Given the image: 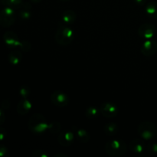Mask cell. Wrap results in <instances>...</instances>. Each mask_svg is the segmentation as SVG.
Listing matches in <instances>:
<instances>
[{
  "label": "cell",
  "mask_w": 157,
  "mask_h": 157,
  "mask_svg": "<svg viewBox=\"0 0 157 157\" xmlns=\"http://www.w3.org/2000/svg\"><path fill=\"white\" fill-rule=\"evenodd\" d=\"M49 123L47 119L40 113H35L32 115L28 122V127L29 130L34 134H42L48 130Z\"/></svg>",
  "instance_id": "6da1fadb"
},
{
  "label": "cell",
  "mask_w": 157,
  "mask_h": 157,
  "mask_svg": "<svg viewBox=\"0 0 157 157\" xmlns=\"http://www.w3.org/2000/svg\"><path fill=\"white\" fill-rule=\"evenodd\" d=\"M104 150L108 156L112 157L122 156L127 153V145L121 140H111L104 146Z\"/></svg>",
  "instance_id": "7a4b0ae2"
},
{
  "label": "cell",
  "mask_w": 157,
  "mask_h": 157,
  "mask_svg": "<svg viewBox=\"0 0 157 157\" xmlns=\"http://www.w3.org/2000/svg\"><path fill=\"white\" fill-rule=\"evenodd\" d=\"M137 132L142 139L150 140L157 136V127L151 121H143L138 126Z\"/></svg>",
  "instance_id": "3957f363"
},
{
  "label": "cell",
  "mask_w": 157,
  "mask_h": 157,
  "mask_svg": "<svg viewBox=\"0 0 157 157\" xmlns=\"http://www.w3.org/2000/svg\"><path fill=\"white\" fill-rule=\"evenodd\" d=\"M55 41L59 45L67 46L72 42L74 39V32L70 27L62 25L58 28L55 34Z\"/></svg>",
  "instance_id": "277c9868"
},
{
  "label": "cell",
  "mask_w": 157,
  "mask_h": 157,
  "mask_svg": "<svg viewBox=\"0 0 157 157\" xmlns=\"http://www.w3.org/2000/svg\"><path fill=\"white\" fill-rule=\"evenodd\" d=\"M16 20V13L14 9L6 6L0 11V26L8 28L12 26Z\"/></svg>",
  "instance_id": "5b68a950"
},
{
  "label": "cell",
  "mask_w": 157,
  "mask_h": 157,
  "mask_svg": "<svg viewBox=\"0 0 157 157\" xmlns=\"http://www.w3.org/2000/svg\"><path fill=\"white\" fill-rule=\"evenodd\" d=\"M52 104L58 107H64L69 104V98L65 93L61 90L53 92L50 97Z\"/></svg>",
  "instance_id": "8992f818"
},
{
  "label": "cell",
  "mask_w": 157,
  "mask_h": 157,
  "mask_svg": "<svg viewBox=\"0 0 157 157\" xmlns=\"http://www.w3.org/2000/svg\"><path fill=\"white\" fill-rule=\"evenodd\" d=\"M100 113L107 118H113L117 115L118 108L113 103L104 102L101 105Z\"/></svg>",
  "instance_id": "52a82bcc"
},
{
  "label": "cell",
  "mask_w": 157,
  "mask_h": 157,
  "mask_svg": "<svg viewBox=\"0 0 157 157\" xmlns=\"http://www.w3.org/2000/svg\"><path fill=\"white\" fill-rule=\"evenodd\" d=\"M156 32V26L151 23H144L140 26L138 34L144 39H151Z\"/></svg>",
  "instance_id": "ba28073f"
},
{
  "label": "cell",
  "mask_w": 157,
  "mask_h": 157,
  "mask_svg": "<svg viewBox=\"0 0 157 157\" xmlns=\"http://www.w3.org/2000/svg\"><path fill=\"white\" fill-rule=\"evenodd\" d=\"M141 53L147 57L154 55L157 52V42L154 40L147 39L140 48Z\"/></svg>",
  "instance_id": "9c48e42d"
},
{
  "label": "cell",
  "mask_w": 157,
  "mask_h": 157,
  "mask_svg": "<svg viewBox=\"0 0 157 157\" xmlns=\"http://www.w3.org/2000/svg\"><path fill=\"white\" fill-rule=\"evenodd\" d=\"M3 40L8 47L12 48L19 47L20 44H21L18 35L12 31H8V32H5L4 35H3Z\"/></svg>",
  "instance_id": "30bf717a"
},
{
  "label": "cell",
  "mask_w": 157,
  "mask_h": 157,
  "mask_svg": "<svg viewBox=\"0 0 157 157\" xmlns=\"http://www.w3.org/2000/svg\"><path fill=\"white\" fill-rule=\"evenodd\" d=\"M129 147L133 153L138 155L142 154L144 152L147 151V145L145 144V143L141 139H137V138L130 141Z\"/></svg>",
  "instance_id": "8fae6325"
},
{
  "label": "cell",
  "mask_w": 157,
  "mask_h": 157,
  "mask_svg": "<svg viewBox=\"0 0 157 157\" xmlns=\"http://www.w3.org/2000/svg\"><path fill=\"white\" fill-rule=\"evenodd\" d=\"M58 141L62 147H70L74 142V133L67 130L61 132L58 135Z\"/></svg>",
  "instance_id": "7c38bea8"
},
{
  "label": "cell",
  "mask_w": 157,
  "mask_h": 157,
  "mask_svg": "<svg viewBox=\"0 0 157 157\" xmlns=\"http://www.w3.org/2000/svg\"><path fill=\"white\" fill-rule=\"evenodd\" d=\"M32 109V103L27 100V98H23L20 101L17 105V112L20 115H25L29 113Z\"/></svg>",
  "instance_id": "4fadbf2b"
},
{
  "label": "cell",
  "mask_w": 157,
  "mask_h": 157,
  "mask_svg": "<svg viewBox=\"0 0 157 157\" xmlns=\"http://www.w3.org/2000/svg\"><path fill=\"white\" fill-rule=\"evenodd\" d=\"M77 15L74 11L66 10L61 15V21L66 25H71L76 21Z\"/></svg>",
  "instance_id": "5bb4252c"
},
{
  "label": "cell",
  "mask_w": 157,
  "mask_h": 157,
  "mask_svg": "<svg viewBox=\"0 0 157 157\" xmlns=\"http://www.w3.org/2000/svg\"><path fill=\"white\" fill-rule=\"evenodd\" d=\"M22 59V54L18 50L11 52L8 55V60L12 65H18Z\"/></svg>",
  "instance_id": "9a60e30c"
},
{
  "label": "cell",
  "mask_w": 157,
  "mask_h": 157,
  "mask_svg": "<svg viewBox=\"0 0 157 157\" xmlns=\"http://www.w3.org/2000/svg\"><path fill=\"white\" fill-rule=\"evenodd\" d=\"M146 13L150 18L157 19V2H150L147 5Z\"/></svg>",
  "instance_id": "2e32d148"
},
{
  "label": "cell",
  "mask_w": 157,
  "mask_h": 157,
  "mask_svg": "<svg viewBox=\"0 0 157 157\" xmlns=\"http://www.w3.org/2000/svg\"><path fill=\"white\" fill-rule=\"evenodd\" d=\"M31 6L29 5V3H25V4H23L22 6L20 8V11L18 12V15H19V18H21L22 20H26L29 19V18L32 15L31 13Z\"/></svg>",
  "instance_id": "e0dca14e"
},
{
  "label": "cell",
  "mask_w": 157,
  "mask_h": 157,
  "mask_svg": "<svg viewBox=\"0 0 157 157\" xmlns=\"http://www.w3.org/2000/svg\"><path fill=\"white\" fill-rule=\"evenodd\" d=\"M76 137L78 141L83 144H86L90 139V136L88 132L84 129H78L76 131Z\"/></svg>",
  "instance_id": "ac0fdd59"
},
{
  "label": "cell",
  "mask_w": 157,
  "mask_h": 157,
  "mask_svg": "<svg viewBox=\"0 0 157 157\" xmlns=\"http://www.w3.org/2000/svg\"><path fill=\"white\" fill-rule=\"evenodd\" d=\"M3 5L6 6L7 7L12 8L14 9H18L22 6L23 0H1Z\"/></svg>",
  "instance_id": "d6986e66"
},
{
  "label": "cell",
  "mask_w": 157,
  "mask_h": 157,
  "mask_svg": "<svg viewBox=\"0 0 157 157\" xmlns=\"http://www.w3.org/2000/svg\"><path fill=\"white\" fill-rule=\"evenodd\" d=\"M118 131V126L115 123H108L104 127V132L108 136H113Z\"/></svg>",
  "instance_id": "ffe728a7"
},
{
  "label": "cell",
  "mask_w": 157,
  "mask_h": 157,
  "mask_svg": "<svg viewBox=\"0 0 157 157\" xmlns=\"http://www.w3.org/2000/svg\"><path fill=\"white\" fill-rule=\"evenodd\" d=\"M99 115V110L95 107H89L85 111V116L88 119L94 120L97 118Z\"/></svg>",
  "instance_id": "44dd1931"
},
{
  "label": "cell",
  "mask_w": 157,
  "mask_h": 157,
  "mask_svg": "<svg viewBox=\"0 0 157 157\" xmlns=\"http://www.w3.org/2000/svg\"><path fill=\"white\" fill-rule=\"evenodd\" d=\"M50 131L51 133H59L60 130H61V124L58 121H55V122H52L49 124L48 125V130Z\"/></svg>",
  "instance_id": "7402d4cb"
},
{
  "label": "cell",
  "mask_w": 157,
  "mask_h": 157,
  "mask_svg": "<svg viewBox=\"0 0 157 157\" xmlns=\"http://www.w3.org/2000/svg\"><path fill=\"white\" fill-rule=\"evenodd\" d=\"M147 152L151 156L157 154V143H150L147 145Z\"/></svg>",
  "instance_id": "603a6c76"
},
{
  "label": "cell",
  "mask_w": 157,
  "mask_h": 157,
  "mask_svg": "<svg viewBox=\"0 0 157 157\" xmlns=\"http://www.w3.org/2000/svg\"><path fill=\"white\" fill-rule=\"evenodd\" d=\"M32 157H48L49 155L44 150H35L32 153Z\"/></svg>",
  "instance_id": "cb8c5ba5"
},
{
  "label": "cell",
  "mask_w": 157,
  "mask_h": 157,
  "mask_svg": "<svg viewBox=\"0 0 157 157\" xmlns=\"http://www.w3.org/2000/svg\"><path fill=\"white\" fill-rule=\"evenodd\" d=\"M19 94L23 98H27L29 95L30 94V89L28 87H26V86H23V87L20 88Z\"/></svg>",
  "instance_id": "d4e9b609"
},
{
  "label": "cell",
  "mask_w": 157,
  "mask_h": 157,
  "mask_svg": "<svg viewBox=\"0 0 157 157\" xmlns=\"http://www.w3.org/2000/svg\"><path fill=\"white\" fill-rule=\"evenodd\" d=\"M19 47L22 52H27L31 49V44H30V42H29V41H22V42H21Z\"/></svg>",
  "instance_id": "484cf974"
},
{
  "label": "cell",
  "mask_w": 157,
  "mask_h": 157,
  "mask_svg": "<svg viewBox=\"0 0 157 157\" xmlns=\"http://www.w3.org/2000/svg\"><path fill=\"white\" fill-rule=\"evenodd\" d=\"M9 155V150L4 146H0V157H7Z\"/></svg>",
  "instance_id": "4316f807"
},
{
  "label": "cell",
  "mask_w": 157,
  "mask_h": 157,
  "mask_svg": "<svg viewBox=\"0 0 157 157\" xmlns=\"http://www.w3.org/2000/svg\"><path fill=\"white\" fill-rule=\"evenodd\" d=\"M7 132L2 127H0V141L4 140L5 138L6 137V134H7Z\"/></svg>",
  "instance_id": "83f0119b"
},
{
  "label": "cell",
  "mask_w": 157,
  "mask_h": 157,
  "mask_svg": "<svg viewBox=\"0 0 157 157\" xmlns=\"http://www.w3.org/2000/svg\"><path fill=\"white\" fill-rule=\"evenodd\" d=\"M5 120H6V116H5L4 112L2 109H0V126L2 125L3 123L5 122Z\"/></svg>",
  "instance_id": "f1b7e54d"
},
{
  "label": "cell",
  "mask_w": 157,
  "mask_h": 157,
  "mask_svg": "<svg viewBox=\"0 0 157 157\" xmlns=\"http://www.w3.org/2000/svg\"><path fill=\"white\" fill-rule=\"evenodd\" d=\"M9 107H10V103L8 100H5L3 101V102L2 103V107L4 109H9Z\"/></svg>",
  "instance_id": "f546056e"
},
{
  "label": "cell",
  "mask_w": 157,
  "mask_h": 157,
  "mask_svg": "<svg viewBox=\"0 0 157 157\" xmlns=\"http://www.w3.org/2000/svg\"><path fill=\"white\" fill-rule=\"evenodd\" d=\"M147 0H134L135 2L139 6H144L147 3Z\"/></svg>",
  "instance_id": "4dcf8cb0"
},
{
  "label": "cell",
  "mask_w": 157,
  "mask_h": 157,
  "mask_svg": "<svg viewBox=\"0 0 157 157\" xmlns=\"http://www.w3.org/2000/svg\"><path fill=\"white\" fill-rule=\"evenodd\" d=\"M53 157H67V156L65 154H60V153H58V154L54 155Z\"/></svg>",
  "instance_id": "1f68e13d"
},
{
  "label": "cell",
  "mask_w": 157,
  "mask_h": 157,
  "mask_svg": "<svg viewBox=\"0 0 157 157\" xmlns=\"http://www.w3.org/2000/svg\"><path fill=\"white\" fill-rule=\"evenodd\" d=\"M31 1L32 2H35V3H38V2H39L40 1H41V0H31Z\"/></svg>",
  "instance_id": "d6a6232c"
},
{
  "label": "cell",
  "mask_w": 157,
  "mask_h": 157,
  "mask_svg": "<svg viewBox=\"0 0 157 157\" xmlns=\"http://www.w3.org/2000/svg\"><path fill=\"white\" fill-rule=\"evenodd\" d=\"M61 1H64V2H65V1H69V0H61Z\"/></svg>",
  "instance_id": "836d02e7"
}]
</instances>
